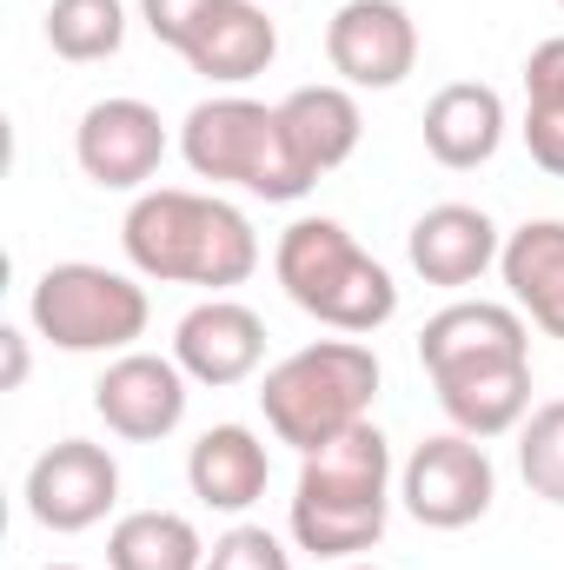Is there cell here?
<instances>
[{"label":"cell","instance_id":"obj_7","mask_svg":"<svg viewBox=\"0 0 564 570\" xmlns=\"http://www.w3.org/2000/svg\"><path fill=\"white\" fill-rule=\"evenodd\" d=\"M399 498H406V511L419 518L425 531H465V524H478L492 511L498 478H492V458H485L478 438L445 431V438H425L419 451L406 458Z\"/></svg>","mask_w":564,"mask_h":570},{"label":"cell","instance_id":"obj_4","mask_svg":"<svg viewBox=\"0 0 564 570\" xmlns=\"http://www.w3.org/2000/svg\"><path fill=\"white\" fill-rule=\"evenodd\" d=\"M379 399V358L372 345L359 338H319V345H299L292 358H280L260 385V405H266V425L280 444H292L299 458L346 438L352 425H366Z\"/></svg>","mask_w":564,"mask_h":570},{"label":"cell","instance_id":"obj_20","mask_svg":"<svg viewBox=\"0 0 564 570\" xmlns=\"http://www.w3.org/2000/svg\"><path fill=\"white\" fill-rule=\"evenodd\" d=\"M445 419L465 431V438H505V431L525 425L532 412V365H498V372H471V379H451V385H431Z\"/></svg>","mask_w":564,"mask_h":570},{"label":"cell","instance_id":"obj_11","mask_svg":"<svg viewBox=\"0 0 564 570\" xmlns=\"http://www.w3.org/2000/svg\"><path fill=\"white\" fill-rule=\"evenodd\" d=\"M74 159L94 186L107 193H134L159 173L166 159V127L146 100H94L80 114V134H74Z\"/></svg>","mask_w":564,"mask_h":570},{"label":"cell","instance_id":"obj_17","mask_svg":"<svg viewBox=\"0 0 564 570\" xmlns=\"http://www.w3.org/2000/svg\"><path fill=\"white\" fill-rule=\"evenodd\" d=\"M266 478H273V458L246 425H213L186 458V484L206 511H253L266 498Z\"/></svg>","mask_w":564,"mask_h":570},{"label":"cell","instance_id":"obj_6","mask_svg":"<svg viewBox=\"0 0 564 570\" xmlns=\"http://www.w3.org/2000/svg\"><path fill=\"white\" fill-rule=\"evenodd\" d=\"M27 312H33V332L60 352H127L146 332V292L127 273L87 266V259L47 266Z\"/></svg>","mask_w":564,"mask_h":570},{"label":"cell","instance_id":"obj_13","mask_svg":"<svg viewBox=\"0 0 564 570\" xmlns=\"http://www.w3.org/2000/svg\"><path fill=\"white\" fill-rule=\"evenodd\" d=\"M173 358H179L186 379H200L213 392L246 385L260 372V358H266V318L253 305H240V298H206V305H193L179 318Z\"/></svg>","mask_w":564,"mask_h":570},{"label":"cell","instance_id":"obj_25","mask_svg":"<svg viewBox=\"0 0 564 570\" xmlns=\"http://www.w3.org/2000/svg\"><path fill=\"white\" fill-rule=\"evenodd\" d=\"M206 570H292V558H285V544L266 524H233V531L206 551Z\"/></svg>","mask_w":564,"mask_h":570},{"label":"cell","instance_id":"obj_30","mask_svg":"<svg viewBox=\"0 0 564 570\" xmlns=\"http://www.w3.org/2000/svg\"><path fill=\"white\" fill-rule=\"evenodd\" d=\"M558 7H564V0H558Z\"/></svg>","mask_w":564,"mask_h":570},{"label":"cell","instance_id":"obj_8","mask_svg":"<svg viewBox=\"0 0 564 570\" xmlns=\"http://www.w3.org/2000/svg\"><path fill=\"white\" fill-rule=\"evenodd\" d=\"M419 365L431 385L471 379V372H498V365H532V332L518 305H492V298H458L445 312H431L419 332Z\"/></svg>","mask_w":564,"mask_h":570},{"label":"cell","instance_id":"obj_5","mask_svg":"<svg viewBox=\"0 0 564 570\" xmlns=\"http://www.w3.org/2000/svg\"><path fill=\"white\" fill-rule=\"evenodd\" d=\"M179 153L200 179H233L260 199H299L312 193V179L299 173L292 140H285L280 107H260V100H200L179 127Z\"/></svg>","mask_w":564,"mask_h":570},{"label":"cell","instance_id":"obj_18","mask_svg":"<svg viewBox=\"0 0 564 570\" xmlns=\"http://www.w3.org/2000/svg\"><path fill=\"white\" fill-rule=\"evenodd\" d=\"M498 273L512 285L518 312H525L545 338H564V219H525V226L505 239Z\"/></svg>","mask_w":564,"mask_h":570},{"label":"cell","instance_id":"obj_15","mask_svg":"<svg viewBox=\"0 0 564 570\" xmlns=\"http://www.w3.org/2000/svg\"><path fill=\"white\" fill-rule=\"evenodd\" d=\"M406 253H412V273L425 285H445V292H458V285L485 279V266H498V253H505V239H498V226L478 213V206H431L419 226H412V239H406Z\"/></svg>","mask_w":564,"mask_h":570},{"label":"cell","instance_id":"obj_21","mask_svg":"<svg viewBox=\"0 0 564 570\" xmlns=\"http://www.w3.org/2000/svg\"><path fill=\"white\" fill-rule=\"evenodd\" d=\"M114 570H206V544L179 511H127L107 538Z\"/></svg>","mask_w":564,"mask_h":570},{"label":"cell","instance_id":"obj_12","mask_svg":"<svg viewBox=\"0 0 564 570\" xmlns=\"http://www.w3.org/2000/svg\"><path fill=\"white\" fill-rule=\"evenodd\" d=\"M94 412L127 444H153V438L179 431V419H186V372H179V358L120 352L100 372V385H94Z\"/></svg>","mask_w":564,"mask_h":570},{"label":"cell","instance_id":"obj_10","mask_svg":"<svg viewBox=\"0 0 564 570\" xmlns=\"http://www.w3.org/2000/svg\"><path fill=\"white\" fill-rule=\"evenodd\" d=\"M325 60L346 87L392 94L419 67V27L399 0H346L325 27Z\"/></svg>","mask_w":564,"mask_h":570},{"label":"cell","instance_id":"obj_22","mask_svg":"<svg viewBox=\"0 0 564 570\" xmlns=\"http://www.w3.org/2000/svg\"><path fill=\"white\" fill-rule=\"evenodd\" d=\"M525 146L545 173L564 179V33L538 40L525 60Z\"/></svg>","mask_w":564,"mask_h":570},{"label":"cell","instance_id":"obj_26","mask_svg":"<svg viewBox=\"0 0 564 570\" xmlns=\"http://www.w3.org/2000/svg\"><path fill=\"white\" fill-rule=\"evenodd\" d=\"M206 7H213V0H140V20H146V33H153L159 47H173V53H179Z\"/></svg>","mask_w":564,"mask_h":570},{"label":"cell","instance_id":"obj_24","mask_svg":"<svg viewBox=\"0 0 564 570\" xmlns=\"http://www.w3.org/2000/svg\"><path fill=\"white\" fill-rule=\"evenodd\" d=\"M518 471H525L532 498L564 504V399L538 405V412L518 425Z\"/></svg>","mask_w":564,"mask_h":570},{"label":"cell","instance_id":"obj_3","mask_svg":"<svg viewBox=\"0 0 564 570\" xmlns=\"http://www.w3.org/2000/svg\"><path fill=\"white\" fill-rule=\"evenodd\" d=\"M273 273H280L285 298L305 318H319L346 338H366L399 312L392 273L339 219H292L280 233V246H273Z\"/></svg>","mask_w":564,"mask_h":570},{"label":"cell","instance_id":"obj_29","mask_svg":"<svg viewBox=\"0 0 564 570\" xmlns=\"http://www.w3.org/2000/svg\"><path fill=\"white\" fill-rule=\"evenodd\" d=\"M47 570H80V564H47Z\"/></svg>","mask_w":564,"mask_h":570},{"label":"cell","instance_id":"obj_19","mask_svg":"<svg viewBox=\"0 0 564 570\" xmlns=\"http://www.w3.org/2000/svg\"><path fill=\"white\" fill-rule=\"evenodd\" d=\"M280 120H285V140H292V159L299 173L319 186V173L346 166L359 153V100L346 87H299L280 100Z\"/></svg>","mask_w":564,"mask_h":570},{"label":"cell","instance_id":"obj_16","mask_svg":"<svg viewBox=\"0 0 564 570\" xmlns=\"http://www.w3.org/2000/svg\"><path fill=\"white\" fill-rule=\"evenodd\" d=\"M498 140H505V100H498V87L451 80V87L431 94V107H425V153L438 166L471 173V166H485L498 153Z\"/></svg>","mask_w":564,"mask_h":570},{"label":"cell","instance_id":"obj_23","mask_svg":"<svg viewBox=\"0 0 564 570\" xmlns=\"http://www.w3.org/2000/svg\"><path fill=\"white\" fill-rule=\"evenodd\" d=\"M127 40V7L120 0H54L47 7V47L74 67L114 60Z\"/></svg>","mask_w":564,"mask_h":570},{"label":"cell","instance_id":"obj_27","mask_svg":"<svg viewBox=\"0 0 564 570\" xmlns=\"http://www.w3.org/2000/svg\"><path fill=\"white\" fill-rule=\"evenodd\" d=\"M0 352H7V372H0V392H20L27 385V332L0 325Z\"/></svg>","mask_w":564,"mask_h":570},{"label":"cell","instance_id":"obj_9","mask_svg":"<svg viewBox=\"0 0 564 570\" xmlns=\"http://www.w3.org/2000/svg\"><path fill=\"white\" fill-rule=\"evenodd\" d=\"M120 504V464L107 444H87V438H60L33 458L27 471V511L40 531H94L107 511Z\"/></svg>","mask_w":564,"mask_h":570},{"label":"cell","instance_id":"obj_1","mask_svg":"<svg viewBox=\"0 0 564 570\" xmlns=\"http://www.w3.org/2000/svg\"><path fill=\"white\" fill-rule=\"evenodd\" d=\"M120 246L134 259V273L159 285H206L213 298L226 285H246L260 266V233L240 206L213 199V193H186V186H159L127 206Z\"/></svg>","mask_w":564,"mask_h":570},{"label":"cell","instance_id":"obj_2","mask_svg":"<svg viewBox=\"0 0 564 570\" xmlns=\"http://www.w3.org/2000/svg\"><path fill=\"white\" fill-rule=\"evenodd\" d=\"M392 518V444L379 425H352L346 438L305 451L299 464V491H292V538L312 558H359L386 538Z\"/></svg>","mask_w":564,"mask_h":570},{"label":"cell","instance_id":"obj_28","mask_svg":"<svg viewBox=\"0 0 564 570\" xmlns=\"http://www.w3.org/2000/svg\"><path fill=\"white\" fill-rule=\"evenodd\" d=\"M332 570H379V564H352V558H346V564H332Z\"/></svg>","mask_w":564,"mask_h":570},{"label":"cell","instance_id":"obj_14","mask_svg":"<svg viewBox=\"0 0 564 570\" xmlns=\"http://www.w3.org/2000/svg\"><path fill=\"white\" fill-rule=\"evenodd\" d=\"M273 53H280V27L266 20L260 0H213L200 13V27L186 33V47H179V60L193 73L220 80V87H240V80L266 73Z\"/></svg>","mask_w":564,"mask_h":570}]
</instances>
